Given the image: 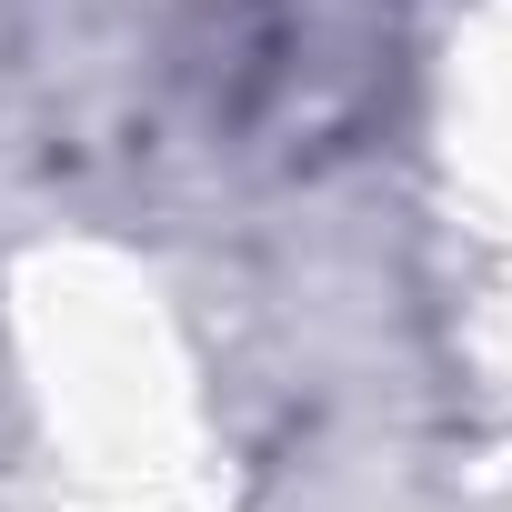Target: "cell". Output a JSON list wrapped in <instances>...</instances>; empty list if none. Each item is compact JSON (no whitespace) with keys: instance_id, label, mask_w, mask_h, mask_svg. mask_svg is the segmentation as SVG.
<instances>
[{"instance_id":"1","label":"cell","mask_w":512,"mask_h":512,"mask_svg":"<svg viewBox=\"0 0 512 512\" xmlns=\"http://www.w3.org/2000/svg\"><path fill=\"white\" fill-rule=\"evenodd\" d=\"M191 91L241 161L322 171L362 151L402 91V0H211Z\"/></svg>"}]
</instances>
